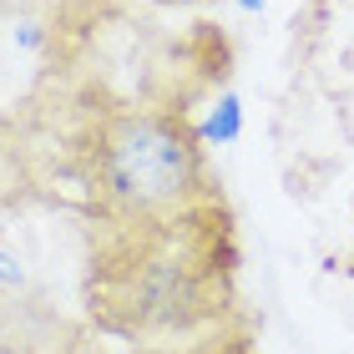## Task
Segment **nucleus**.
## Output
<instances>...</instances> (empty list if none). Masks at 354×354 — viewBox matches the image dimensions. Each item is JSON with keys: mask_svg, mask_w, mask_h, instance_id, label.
<instances>
[{"mask_svg": "<svg viewBox=\"0 0 354 354\" xmlns=\"http://www.w3.org/2000/svg\"><path fill=\"white\" fill-rule=\"evenodd\" d=\"M238 248L228 203L147 223H91L86 314L132 349H162L233 319Z\"/></svg>", "mask_w": 354, "mask_h": 354, "instance_id": "nucleus-1", "label": "nucleus"}, {"mask_svg": "<svg viewBox=\"0 0 354 354\" xmlns=\"http://www.w3.org/2000/svg\"><path fill=\"white\" fill-rule=\"evenodd\" d=\"M91 223H147L223 198L183 106H106L71 147Z\"/></svg>", "mask_w": 354, "mask_h": 354, "instance_id": "nucleus-2", "label": "nucleus"}, {"mask_svg": "<svg viewBox=\"0 0 354 354\" xmlns=\"http://www.w3.org/2000/svg\"><path fill=\"white\" fill-rule=\"evenodd\" d=\"M0 354H82V324L36 288H0Z\"/></svg>", "mask_w": 354, "mask_h": 354, "instance_id": "nucleus-3", "label": "nucleus"}, {"mask_svg": "<svg viewBox=\"0 0 354 354\" xmlns=\"http://www.w3.org/2000/svg\"><path fill=\"white\" fill-rule=\"evenodd\" d=\"M137 354H253V329L228 319V324L198 334V339H183V344H162V349H137Z\"/></svg>", "mask_w": 354, "mask_h": 354, "instance_id": "nucleus-4", "label": "nucleus"}, {"mask_svg": "<svg viewBox=\"0 0 354 354\" xmlns=\"http://www.w3.org/2000/svg\"><path fill=\"white\" fill-rule=\"evenodd\" d=\"M26 192H30V157L21 147V137L0 122V213L26 203Z\"/></svg>", "mask_w": 354, "mask_h": 354, "instance_id": "nucleus-5", "label": "nucleus"}, {"mask_svg": "<svg viewBox=\"0 0 354 354\" xmlns=\"http://www.w3.org/2000/svg\"><path fill=\"white\" fill-rule=\"evenodd\" d=\"M30 6H41V0H0V15H15V10H30Z\"/></svg>", "mask_w": 354, "mask_h": 354, "instance_id": "nucleus-6", "label": "nucleus"}, {"mask_svg": "<svg viewBox=\"0 0 354 354\" xmlns=\"http://www.w3.org/2000/svg\"><path fill=\"white\" fill-rule=\"evenodd\" d=\"M152 6H198V0H152Z\"/></svg>", "mask_w": 354, "mask_h": 354, "instance_id": "nucleus-7", "label": "nucleus"}]
</instances>
